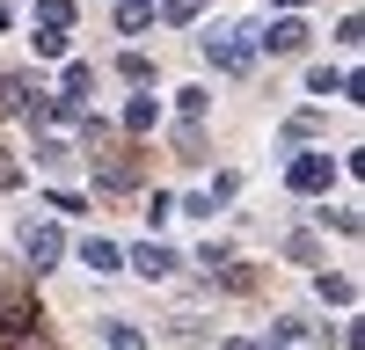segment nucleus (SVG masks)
<instances>
[{
    "instance_id": "obj_13",
    "label": "nucleus",
    "mask_w": 365,
    "mask_h": 350,
    "mask_svg": "<svg viewBox=\"0 0 365 350\" xmlns=\"http://www.w3.org/2000/svg\"><path fill=\"white\" fill-rule=\"evenodd\" d=\"M278 8H299V0H278Z\"/></svg>"
},
{
    "instance_id": "obj_6",
    "label": "nucleus",
    "mask_w": 365,
    "mask_h": 350,
    "mask_svg": "<svg viewBox=\"0 0 365 350\" xmlns=\"http://www.w3.org/2000/svg\"><path fill=\"white\" fill-rule=\"evenodd\" d=\"M154 22V0H125V8H117V29H146Z\"/></svg>"
},
{
    "instance_id": "obj_1",
    "label": "nucleus",
    "mask_w": 365,
    "mask_h": 350,
    "mask_svg": "<svg viewBox=\"0 0 365 350\" xmlns=\"http://www.w3.org/2000/svg\"><path fill=\"white\" fill-rule=\"evenodd\" d=\"M329 175H336V168H329V154H299V161H292V175H285V183H292L299 197H307V190H329Z\"/></svg>"
},
{
    "instance_id": "obj_7",
    "label": "nucleus",
    "mask_w": 365,
    "mask_h": 350,
    "mask_svg": "<svg viewBox=\"0 0 365 350\" xmlns=\"http://www.w3.org/2000/svg\"><path fill=\"white\" fill-rule=\"evenodd\" d=\"M37 22H44V37H58V29L73 22V8H66V0H44V8H37Z\"/></svg>"
},
{
    "instance_id": "obj_8",
    "label": "nucleus",
    "mask_w": 365,
    "mask_h": 350,
    "mask_svg": "<svg viewBox=\"0 0 365 350\" xmlns=\"http://www.w3.org/2000/svg\"><path fill=\"white\" fill-rule=\"evenodd\" d=\"M307 88H314V95H344V73H336V66H314Z\"/></svg>"
},
{
    "instance_id": "obj_5",
    "label": "nucleus",
    "mask_w": 365,
    "mask_h": 350,
    "mask_svg": "<svg viewBox=\"0 0 365 350\" xmlns=\"http://www.w3.org/2000/svg\"><path fill=\"white\" fill-rule=\"evenodd\" d=\"M81 262H88V270H117L125 255H117L110 241H96V233H88V241H81Z\"/></svg>"
},
{
    "instance_id": "obj_4",
    "label": "nucleus",
    "mask_w": 365,
    "mask_h": 350,
    "mask_svg": "<svg viewBox=\"0 0 365 350\" xmlns=\"http://www.w3.org/2000/svg\"><path fill=\"white\" fill-rule=\"evenodd\" d=\"M132 270H139V277H168V270H175V255H168V248H154V241H146V248L132 255Z\"/></svg>"
},
{
    "instance_id": "obj_11",
    "label": "nucleus",
    "mask_w": 365,
    "mask_h": 350,
    "mask_svg": "<svg viewBox=\"0 0 365 350\" xmlns=\"http://www.w3.org/2000/svg\"><path fill=\"white\" fill-rule=\"evenodd\" d=\"M197 8H205V0H168V8H161V15H168V22H190Z\"/></svg>"
},
{
    "instance_id": "obj_9",
    "label": "nucleus",
    "mask_w": 365,
    "mask_h": 350,
    "mask_svg": "<svg viewBox=\"0 0 365 350\" xmlns=\"http://www.w3.org/2000/svg\"><path fill=\"white\" fill-rule=\"evenodd\" d=\"M322 299H336V307H351V277H329V270H322Z\"/></svg>"
},
{
    "instance_id": "obj_3",
    "label": "nucleus",
    "mask_w": 365,
    "mask_h": 350,
    "mask_svg": "<svg viewBox=\"0 0 365 350\" xmlns=\"http://www.w3.org/2000/svg\"><path fill=\"white\" fill-rule=\"evenodd\" d=\"M263 44H270V51H307V22H292V15H285V22H270V37H263Z\"/></svg>"
},
{
    "instance_id": "obj_2",
    "label": "nucleus",
    "mask_w": 365,
    "mask_h": 350,
    "mask_svg": "<svg viewBox=\"0 0 365 350\" xmlns=\"http://www.w3.org/2000/svg\"><path fill=\"white\" fill-rule=\"evenodd\" d=\"M22 248H29V262H37V270L66 255V241H58V226H22Z\"/></svg>"
},
{
    "instance_id": "obj_12",
    "label": "nucleus",
    "mask_w": 365,
    "mask_h": 350,
    "mask_svg": "<svg viewBox=\"0 0 365 350\" xmlns=\"http://www.w3.org/2000/svg\"><path fill=\"white\" fill-rule=\"evenodd\" d=\"M15 183H22V168H15L8 154H0V190H15Z\"/></svg>"
},
{
    "instance_id": "obj_10",
    "label": "nucleus",
    "mask_w": 365,
    "mask_h": 350,
    "mask_svg": "<svg viewBox=\"0 0 365 350\" xmlns=\"http://www.w3.org/2000/svg\"><path fill=\"white\" fill-rule=\"evenodd\" d=\"M110 350H146V336H139V329H125V321H117V329H110Z\"/></svg>"
}]
</instances>
